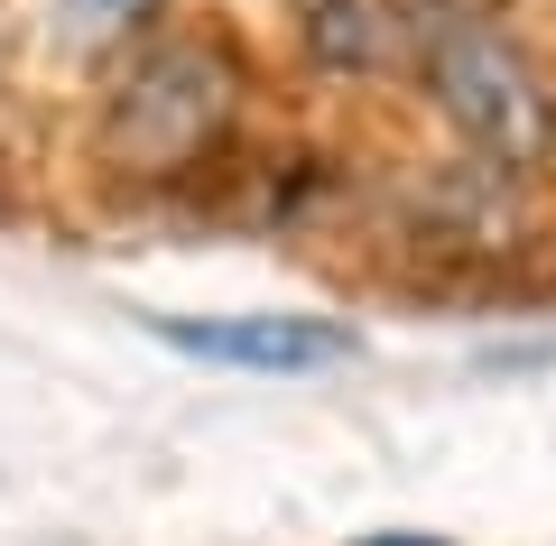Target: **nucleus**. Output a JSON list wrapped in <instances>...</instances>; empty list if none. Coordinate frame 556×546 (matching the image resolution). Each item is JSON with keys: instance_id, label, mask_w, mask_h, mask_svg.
<instances>
[{"instance_id": "obj_1", "label": "nucleus", "mask_w": 556, "mask_h": 546, "mask_svg": "<svg viewBox=\"0 0 556 546\" xmlns=\"http://www.w3.org/2000/svg\"><path fill=\"white\" fill-rule=\"evenodd\" d=\"M408 65L437 93V120L501 176L556 157V84L501 28L492 0H408Z\"/></svg>"}, {"instance_id": "obj_2", "label": "nucleus", "mask_w": 556, "mask_h": 546, "mask_svg": "<svg viewBox=\"0 0 556 546\" xmlns=\"http://www.w3.org/2000/svg\"><path fill=\"white\" fill-rule=\"evenodd\" d=\"M241 112V65L214 28H167V38L130 47L102 93V157L130 176H186L223 149Z\"/></svg>"}, {"instance_id": "obj_3", "label": "nucleus", "mask_w": 556, "mask_h": 546, "mask_svg": "<svg viewBox=\"0 0 556 546\" xmlns=\"http://www.w3.org/2000/svg\"><path fill=\"white\" fill-rule=\"evenodd\" d=\"M167 352L223 361V371H334L353 361V325L325 315H149Z\"/></svg>"}, {"instance_id": "obj_4", "label": "nucleus", "mask_w": 556, "mask_h": 546, "mask_svg": "<svg viewBox=\"0 0 556 546\" xmlns=\"http://www.w3.org/2000/svg\"><path fill=\"white\" fill-rule=\"evenodd\" d=\"M298 47L316 75L371 84L390 65H408V0H298Z\"/></svg>"}, {"instance_id": "obj_5", "label": "nucleus", "mask_w": 556, "mask_h": 546, "mask_svg": "<svg viewBox=\"0 0 556 546\" xmlns=\"http://www.w3.org/2000/svg\"><path fill=\"white\" fill-rule=\"evenodd\" d=\"M167 0H47V47L56 56H130L149 47V20Z\"/></svg>"}, {"instance_id": "obj_6", "label": "nucleus", "mask_w": 556, "mask_h": 546, "mask_svg": "<svg viewBox=\"0 0 556 546\" xmlns=\"http://www.w3.org/2000/svg\"><path fill=\"white\" fill-rule=\"evenodd\" d=\"M371 546H445V537H417V528H399V537H371Z\"/></svg>"}]
</instances>
